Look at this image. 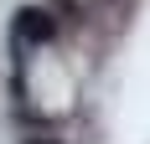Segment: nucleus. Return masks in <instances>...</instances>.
Returning a JSON list of instances; mask_svg holds the SVG:
<instances>
[{
	"instance_id": "f03ea898",
	"label": "nucleus",
	"mask_w": 150,
	"mask_h": 144,
	"mask_svg": "<svg viewBox=\"0 0 150 144\" xmlns=\"http://www.w3.org/2000/svg\"><path fill=\"white\" fill-rule=\"evenodd\" d=\"M31 144H57V139H31Z\"/></svg>"
},
{
	"instance_id": "f257e3e1",
	"label": "nucleus",
	"mask_w": 150,
	"mask_h": 144,
	"mask_svg": "<svg viewBox=\"0 0 150 144\" xmlns=\"http://www.w3.org/2000/svg\"><path fill=\"white\" fill-rule=\"evenodd\" d=\"M16 31H21L26 41H52V36H57V21H52V10H36V5H26V10L16 15Z\"/></svg>"
}]
</instances>
